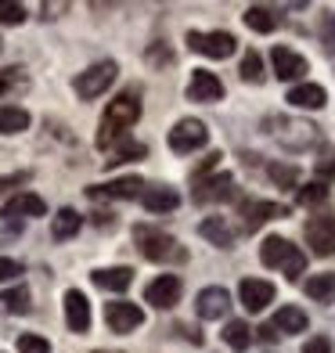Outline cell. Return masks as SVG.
Segmentation results:
<instances>
[{"instance_id":"cell-20","label":"cell","mask_w":335,"mask_h":353,"mask_svg":"<svg viewBox=\"0 0 335 353\" xmlns=\"http://www.w3.org/2000/svg\"><path fill=\"white\" fill-rule=\"evenodd\" d=\"M90 281L98 288H105V292H126L130 281H134V270L130 267H101V270L90 274Z\"/></svg>"},{"instance_id":"cell-11","label":"cell","mask_w":335,"mask_h":353,"mask_svg":"<svg viewBox=\"0 0 335 353\" xmlns=\"http://www.w3.org/2000/svg\"><path fill=\"white\" fill-rule=\"evenodd\" d=\"M187 98L191 101H202V105H213L223 98V83L220 76L210 69H191V83H187Z\"/></svg>"},{"instance_id":"cell-18","label":"cell","mask_w":335,"mask_h":353,"mask_svg":"<svg viewBox=\"0 0 335 353\" xmlns=\"http://www.w3.org/2000/svg\"><path fill=\"white\" fill-rule=\"evenodd\" d=\"M141 191H145V181H141L137 173H130V176L108 181V184H101V188H90L87 195H90V199H137Z\"/></svg>"},{"instance_id":"cell-9","label":"cell","mask_w":335,"mask_h":353,"mask_svg":"<svg viewBox=\"0 0 335 353\" xmlns=\"http://www.w3.org/2000/svg\"><path fill=\"white\" fill-rule=\"evenodd\" d=\"M303 234L314 256H335V216H310Z\"/></svg>"},{"instance_id":"cell-4","label":"cell","mask_w":335,"mask_h":353,"mask_svg":"<svg viewBox=\"0 0 335 353\" xmlns=\"http://www.w3.org/2000/svg\"><path fill=\"white\" fill-rule=\"evenodd\" d=\"M260 260L263 267L270 270H285V278L289 281H299V274L307 270V252H303L299 245H292L289 238H267V242L260 245Z\"/></svg>"},{"instance_id":"cell-33","label":"cell","mask_w":335,"mask_h":353,"mask_svg":"<svg viewBox=\"0 0 335 353\" xmlns=\"http://www.w3.org/2000/svg\"><path fill=\"white\" fill-rule=\"evenodd\" d=\"M325 199H328L325 181H310L307 188H299V191H296V202H299V205H321Z\"/></svg>"},{"instance_id":"cell-29","label":"cell","mask_w":335,"mask_h":353,"mask_svg":"<svg viewBox=\"0 0 335 353\" xmlns=\"http://www.w3.org/2000/svg\"><path fill=\"white\" fill-rule=\"evenodd\" d=\"M22 130H29V112L14 105L0 108V134H22Z\"/></svg>"},{"instance_id":"cell-23","label":"cell","mask_w":335,"mask_h":353,"mask_svg":"<svg viewBox=\"0 0 335 353\" xmlns=\"http://www.w3.org/2000/svg\"><path fill=\"white\" fill-rule=\"evenodd\" d=\"M289 101H292L296 108H310V112H317V108H325L328 94H325L321 83H299V87L289 90Z\"/></svg>"},{"instance_id":"cell-17","label":"cell","mask_w":335,"mask_h":353,"mask_svg":"<svg viewBox=\"0 0 335 353\" xmlns=\"http://www.w3.org/2000/svg\"><path fill=\"white\" fill-rule=\"evenodd\" d=\"M65 325L76 335H83L90 328V303H87V296L79 292V288H69L65 292Z\"/></svg>"},{"instance_id":"cell-44","label":"cell","mask_w":335,"mask_h":353,"mask_svg":"<svg viewBox=\"0 0 335 353\" xmlns=\"http://www.w3.org/2000/svg\"><path fill=\"white\" fill-rule=\"evenodd\" d=\"M260 339H267V343H274V328H270V325H263V328H260Z\"/></svg>"},{"instance_id":"cell-46","label":"cell","mask_w":335,"mask_h":353,"mask_svg":"<svg viewBox=\"0 0 335 353\" xmlns=\"http://www.w3.org/2000/svg\"><path fill=\"white\" fill-rule=\"evenodd\" d=\"M4 184H8V181H0V188H4Z\"/></svg>"},{"instance_id":"cell-16","label":"cell","mask_w":335,"mask_h":353,"mask_svg":"<svg viewBox=\"0 0 335 353\" xmlns=\"http://www.w3.org/2000/svg\"><path fill=\"white\" fill-rule=\"evenodd\" d=\"M270 65H274V76L278 79H299V76L310 72L307 58L296 54L292 47H274V51H270Z\"/></svg>"},{"instance_id":"cell-34","label":"cell","mask_w":335,"mask_h":353,"mask_svg":"<svg viewBox=\"0 0 335 353\" xmlns=\"http://www.w3.org/2000/svg\"><path fill=\"white\" fill-rule=\"evenodd\" d=\"M267 176H270V181H274L278 188H296V181H299V170H296V166L270 163V166H267Z\"/></svg>"},{"instance_id":"cell-5","label":"cell","mask_w":335,"mask_h":353,"mask_svg":"<svg viewBox=\"0 0 335 353\" xmlns=\"http://www.w3.org/2000/svg\"><path fill=\"white\" fill-rule=\"evenodd\" d=\"M116 72H119V65L116 61H98V65H90V69H83L76 76V94L83 101H94V98H101V94L116 83Z\"/></svg>"},{"instance_id":"cell-22","label":"cell","mask_w":335,"mask_h":353,"mask_svg":"<svg viewBox=\"0 0 335 353\" xmlns=\"http://www.w3.org/2000/svg\"><path fill=\"white\" fill-rule=\"evenodd\" d=\"M307 310H299V307H281L278 314H274V321H270V328L274 332H285V335H299V332H307Z\"/></svg>"},{"instance_id":"cell-28","label":"cell","mask_w":335,"mask_h":353,"mask_svg":"<svg viewBox=\"0 0 335 353\" xmlns=\"http://www.w3.org/2000/svg\"><path fill=\"white\" fill-rule=\"evenodd\" d=\"M223 343L242 353V350H249V343H252V328L245 325V321H227V325H223Z\"/></svg>"},{"instance_id":"cell-43","label":"cell","mask_w":335,"mask_h":353,"mask_svg":"<svg viewBox=\"0 0 335 353\" xmlns=\"http://www.w3.org/2000/svg\"><path fill=\"white\" fill-rule=\"evenodd\" d=\"M69 4H43L40 11H43V19H58V11H65Z\"/></svg>"},{"instance_id":"cell-38","label":"cell","mask_w":335,"mask_h":353,"mask_svg":"<svg viewBox=\"0 0 335 353\" xmlns=\"http://www.w3.org/2000/svg\"><path fill=\"white\" fill-rule=\"evenodd\" d=\"M220 159H223L220 152H213V155H205V159H202V166H199L195 173H191V181H205V176H210V170H216V166H220Z\"/></svg>"},{"instance_id":"cell-19","label":"cell","mask_w":335,"mask_h":353,"mask_svg":"<svg viewBox=\"0 0 335 353\" xmlns=\"http://www.w3.org/2000/svg\"><path fill=\"white\" fill-rule=\"evenodd\" d=\"M47 205L40 195H29V191H22V195H11L4 202V223H14L19 216H43Z\"/></svg>"},{"instance_id":"cell-12","label":"cell","mask_w":335,"mask_h":353,"mask_svg":"<svg viewBox=\"0 0 335 353\" xmlns=\"http://www.w3.org/2000/svg\"><path fill=\"white\" fill-rule=\"evenodd\" d=\"M281 220V216H289V205H278V202H263V199H249L242 202V223H245V231H256L263 228L267 220Z\"/></svg>"},{"instance_id":"cell-8","label":"cell","mask_w":335,"mask_h":353,"mask_svg":"<svg viewBox=\"0 0 335 353\" xmlns=\"http://www.w3.org/2000/svg\"><path fill=\"white\" fill-rule=\"evenodd\" d=\"M105 325H108L112 332L126 335V332H134V328L145 325V310H141L137 303L116 299V303H108V307H105Z\"/></svg>"},{"instance_id":"cell-31","label":"cell","mask_w":335,"mask_h":353,"mask_svg":"<svg viewBox=\"0 0 335 353\" xmlns=\"http://www.w3.org/2000/svg\"><path fill=\"white\" fill-rule=\"evenodd\" d=\"M148 148L141 141H123L116 152H112V159H105V166H119V163H130V159H145Z\"/></svg>"},{"instance_id":"cell-6","label":"cell","mask_w":335,"mask_h":353,"mask_svg":"<svg viewBox=\"0 0 335 353\" xmlns=\"http://www.w3.org/2000/svg\"><path fill=\"white\" fill-rule=\"evenodd\" d=\"M166 141H170V152L191 155V152L205 148V141H210V130H205V123H202V119H181V123L170 130Z\"/></svg>"},{"instance_id":"cell-30","label":"cell","mask_w":335,"mask_h":353,"mask_svg":"<svg viewBox=\"0 0 335 353\" xmlns=\"http://www.w3.org/2000/svg\"><path fill=\"white\" fill-rule=\"evenodd\" d=\"M242 79H245V83H252V87H260L263 79H267L260 51H245V58H242Z\"/></svg>"},{"instance_id":"cell-45","label":"cell","mask_w":335,"mask_h":353,"mask_svg":"<svg viewBox=\"0 0 335 353\" xmlns=\"http://www.w3.org/2000/svg\"><path fill=\"white\" fill-rule=\"evenodd\" d=\"M328 40H335V14H328Z\"/></svg>"},{"instance_id":"cell-37","label":"cell","mask_w":335,"mask_h":353,"mask_svg":"<svg viewBox=\"0 0 335 353\" xmlns=\"http://www.w3.org/2000/svg\"><path fill=\"white\" fill-rule=\"evenodd\" d=\"M148 61H152V65H170L173 51H170L166 43H152V47H148Z\"/></svg>"},{"instance_id":"cell-15","label":"cell","mask_w":335,"mask_h":353,"mask_svg":"<svg viewBox=\"0 0 335 353\" xmlns=\"http://www.w3.org/2000/svg\"><path fill=\"white\" fill-rule=\"evenodd\" d=\"M238 296H242V307L249 314H260L267 303H274V285L263 281V278H245L238 285Z\"/></svg>"},{"instance_id":"cell-13","label":"cell","mask_w":335,"mask_h":353,"mask_svg":"<svg viewBox=\"0 0 335 353\" xmlns=\"http://www.w3.org/2000/svg\"><path fill=\"white\" fill-rule=\"evenodd\" d=\"M227 307H231V296H227V288H220V285H210L195 296V314L202 321H220L227 314Z\"/></svg>"},{"instance_id":"cell-40","label":"cell","mask_w":335,"mask_h":353,"mask_svg":"<svg viewBox=\"0 0 335 353\" xmlns=\"http://www.w3.org/2000/svg\"><path fill=\"white\" fill-rule=\"evenodd\" d=\"M22 79V69H8V72H0V94H8L14 83Z\"/></svg>"},{"instance_id":"cell-41","label":"cell","mask_w":335,"mask_h":353,"mask_svg":"<svg viewBox=\"0 0 335 353\" xmlns=\"http://www.w3.org/2000/svg\"><path fill=\"white\" fill-rule=\"evenodd\" d=\"M335 173V148L325 152V159H317V176H332Z\"/></svg>"},{"instance_id":"cell-1","label":"cell","mask_w":335,"mask_h":353,"mask_svg":"<svg viewBox=\"0 0 335 353\" xmlns=\"http://www.w3.org/2000/svg\"><path fill=\"white\" fill-rule=\"evenodd\" d=\"M141 119V98H137V90H123L116 101H108V108H105V116H101V123H98V148L105 152V148H112L130 126Z\"/></svg>"},{"instance_id":"cell-2","label":"cell","mask_w":335,"mask_h":353,"mask_svg":"<svg viewBox=\"0 0 335 353\" xmlns=\"http://www.w3.org/2000/svg\"><path fill=\"white\" fill-rule=\"evenodd\" d=\"M134 242H137L141 256L152 260V263H184L187 260V249L177 242V238L159 231V228H148V223H137L134 228Z\"/></svg>"},{"instance_id":"cell-26","label":"cell","mask_w":335,"mask_h":353,"mask_svg":"<svg viewBox=\"0 0 335 353\" xmlns=\"http://www.w3.org/2000/svg\"><path fill=\"white\" fill-rule=\"evenodd\" d=\"M245 26L252 29V33H270V29L278 26V14L270 11V8H263V4H252V8H245Z\"/></svg>"},{"instance_id":"cell-7","label":"cell","mask_w":335,"mask_h":353,"mask_svg":"<svg viewBox=\"0 0 335 353\" xmlns=\"http://www.w3.org/2000/svg\"><path fill=\"white\" fill-rule=\"evenodd\" d=\"M187 47H191V51H199V54H205V58H231L238 51V40L231 33H223V29H216V33L187 29Z\"/></svg>"},{"instance_id":"cell-36","label":"cell","mask_w":335,"mask_h":353,"mask_svg":"<svg viewBox=\"0 0 335 353\" xmlns=\"http://www.w3.org/2000/svg\"><path fill=\"white\" fill-rule=\"evenodd\" d=\"M19 353H51V343L33 335V332H26V335H19Z\"/></svg>"},{"instance_id":"cell-3","label":"cell","mask_w":335,"mask_h":353,"mask_svg":"<svg viewBox=\"0 0 335 353\" xmlns=\"http://www.w3.org/2000/svg\"><path fill=\"white\" fill-rule=\"evenodd\" d=\"M263 126L270 130V137H274L281 148H289V152H307V148H314V144L321 141V130H317L314 123H307V119L278 116V119H267Z\"/></svg>"},{"instance_id":"cell-24","label":"cell","mask_w":335,"mask_h":353,"mask_svg":"<svg viewBox=\"0 0 335 353\" xmlns=\"http://www.w3.org/2000/svg\"><path fill=\"white\" fill-rule=\"evenodd\" d=\"M79 228H83V216H79L76 210H58L54 220H51V234L58 238V242H65V238H76Z\"/></svg>"},{"instance_id":"cell-14","label":"cell","mask_w":335,"mask_h":353,"mask_svg":"<svg viewBox=\"0 0 335 353\" xmlns=\"http://www.w3.org/2000/svg\"><path fill=\"white\" fill-rule=\"evenodd\" d=\"M191 199H195V202H223V199H234V176H231V173H216V176H205V181H195Z\"/></svg>"},{"instance_id":"cell-10","label":"cell","mask_w":335,"mask_h":353,"mask_svg":"<svg viewBox=\"0 0 335 353\" xmlns=\"http://www.w3.org/2000/svg\"><path fill=\"white\" fill-rule=\"evenodd\" d=\"M181 292H184V285H181L177 274H159L145 288V303H152V307H159V310H170V307L181 303Z\"/></svg>"},{"instance_id":"cell-47","label":"cell","mask_w":335,"mask_h":353,"mask_svg":"<svg viewBox=\"0 0 335 353\" xmlns=\"http://www.w3.org/2000/svg\"><path fill=\"white\" fill-rule=\"evenodd\" d=\"M98 353H101V350H98Z\"/></svg>"},{"instance_id":"cell-21","label":"cell","mask_w":335,"mask_h":353,"mask_svg":"<svg viewBox=\"0 0 335 353\" xmlns=\"http://www.w3.org/2000/svg\"><path fill=\"white\" fill-rule=\"evenodd\" d=\"M141 202H145V210H148V213H173V210L181 205V195H177L173 188L159 184V188L141 191Z\"/></svg>"},{"instance_id":"cell-35","label":"cell","mask_w":335,"mask_h":353,"mask_svg":"<svg viewBox=\"0 0 335 353\" xmlns=\"http://www.w3.org/2000/svg\"><path fill=\"white\" fill-rule=\"evenodd\" d=\"M26 22V8L14 0H0V26H22Z\"/></svg>"},{"instance_id":"cell-25","label":"cell","mask_w":335,"mask_h":353,"mask_svg":"<svg viewBox=\"0 0 335 353\" xmlns=\"http://www.w3.org/2000/svg\"><path fill=\"white\" fill-rule=\"evenodd\" d=\"M199 234H202V238H210V242H213V245H220V249H231V242H234L231 228H227V223H223L220 216L202 220V223H199Z\"/></svg>"},{"instance_id":"cell-32","label":"cell","mask_w":335,"mask_h":353,"mask_svg":"<svg viewBox=\"0 0 335 353\" xmlns=\"http://www.w3.org/2000/svg\"><path fill=\"white\" fill-rule=\"evenodd\" d=\"M307 296L310 299H328V296H335V274H314V278H307Z\"/></svg>"},{"instance_id":"cell-39","label":"cell","mask_w":335,"mask_h":353,"mask_svg":"<svg viewBox=\"0 0 335 353\" xmlns=\"http://www.w3.org/2000/svg\"><path fill=\"white\" fill-rule=\"evenodd\" d=\"M22 274V263L19 260H8V256H0V281H14Z\"/></svg>"},{"instance_id":"cell-27","label":"cell","mask_w":335,"mask_h":353,"mask_svg":"<svg viewBox=\"0 0 335 353\" xmlns=\"http://www.w3.org/2000/svg\"><path fill=\"white\" fill-rule=\"evenodd\" d=\"M0 310L4 314H29V288L26 285H14L0 292Z\"/></svg>"},{"instance_id":"cell-42","label":"cell","mask_w":335,"mask_h":353,"mask_svg":"<svg viewBox=\"0 0 335 353\" xmlns=\"http://www.w3.org/2000/svg\"><path fill=\"white\" fill-rule=\"evenodd\" d=\"M303 353H332V343L325 339V335H317V339H310L307 346H303Z\"/></svg>"}]
</instances>
